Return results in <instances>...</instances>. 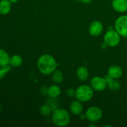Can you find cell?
<instances>
[{
    "label": "cell",
    "instance_id": "obj_1",
    "mask_svg": "<svg viewBox=\"0 0 127 127\" xmlns=\"http://www.w3.org/2000/svg\"><path fill=\"white\" fill-rule=\"evenodd\" d=\"M58 66L55 59L50 55L45 54L41 56L37 62V66L40 71L44 74L53 73Z\"/></svg>",
    "mask_w": 127,
    "mask_h": 127
},
{
    "label": "cell",
    "instance_id": "obj_2",
    "mask_svg": "<svg viewBox=\"0 0 127 127\" xmlns=\"http://www.w3.org/2000/svg\"><path fill=\"white\" fill-rule=\"evenodd\" d=\"M52 121L58 127H65L70 121V116L68 112L63 109H57L52 114Z\"/></svg>",
    "mask_w": 127,
    "mask_h": 127
},
{
    "label": "cell",
    "instance_id": "obj_3",
    "mask_svg": "<svg viewBox=\"0 0 127 127\" xmlns=\"http://www.w3.org/2000/svg\"><path fill=\"white\" fill-rule=\"evenodd\" d=\"M93 95V89L88 85L81 86L75 91V97L80 102L89 101L92 99Z\"/></svg>",
    "mask_w": 127,
    "mask_h": 127
},
{
    "label": "cell",
    "instance_id": "obj_4",
    "mask_svg": "<svg viewBox=\"0 0 127 127\" xmlns=\"http://www.w3.org/2000/svg\"><path fill=\"white\" fill-rule=\"evenodd\" d=\"M120 42V35L116 31L109 30L104 35V43L109 47H116Z\"/></svg>",
    "mask_w": 127,
    "mask_h": 127
},
{
    "label": "cell",
    "instance_id": "obj_5",
    "mask_svg": "<svg viewBox=\"0 0 127 127\" xmlns=\"http://www.w3.org/2000/svg\"><path fill=\"white\" fill-rule=\"evenodd\" d=\"M115 31L120 36L127 37V16L124 15L117 18L115 22Z\"/></svg>",
    "mask_w": 127,
    "mask_h": 127
},
{
    "label": "cell",
    "instance_id": "obj_6",
    "mask_svg": "<svg viewBox=\"0 0 127 127\" xmlns=\"http://www.w3.org/2000/svg\"><path fill=\"white\" fill-rule=\"evenodd\" d=\"M86 118L92 122H96L100 120L102 117V112L97 107H91L85 114Z\"/></svg>",
    "mask_w": 127,
    "mask_h": 127
},
{
    "label": "cell",
    "instance_id": "obj_7",
    "mask_svg": "<svg viewBox=\"0 0 127 127\" xmlns=\"http://www.w3.org/2000/svg\"><path fill=\"white\" fill-rule=\"evenodd\" d=\"M92 88L97 91H102L107 87V82L105 78L101 77H94L91 81Z\"/></svg>",
    "mask_w": 127,
    "mask_h": 127
},
{
    "label": "cell",
    "instance_id": "obj_8",
    "mask_svg": "<svg viewBox=\"0 0 127 127\" xmlns=\"http://www.w3.org/2000/svg\"><path fill=\"white\" fill-rule=\"evenodd\" d=\"M103 31V26L99 21H95L91 24L89 28V32L93 36H99Z\"/></svg>",
    "mask_w": 127,
    "mask_h": 127
},
{
    "label": "cell",
    "instance_id": "obj_9",
    "mask_svg": "<svg viewBox=\"0 0 127 127\" xmlns=\"http://www.w3.org/2000/svg\"><path fill=\"white\" fill-rule=\"evenodd\" d=\"M112 7L118 12H125L127 11V0H113Z\"/></svg>",
    "mask_w": 127,
    "mask_h": 127
},
{
    "label": "cell",
    "instance_id": "obj_10",
    "mask_svg": "<svg viewBox=\"0 0 127 127\" xmlns=\"http://www.w3.org/2000/svg\"><path fill=\"white\" fill-rule=\"evenodd\" d=\"M108 75L113 79H117L122 75V69L119 66H112L108 70Z\"/></svg>",
    "mask_w": 127,
    "mask_h": 127
},
{
    "label": "cell",
    "instance_id": "obj_11",
    "mask_svg": "<svg viewBox=\"0 0 127 127\" xmlns=\"http://www.w3.org/2000/svg\"><path fill=\"white\" fill-rule=\"evenodd\" d=\"M11 10V2L9 0H1L0 1V14H7Z\"/></svg>",
    "mask_w": 127,
    "mask_h": 127
},
{
    "label": "cell",
    "instance_id": "obj_12",
    "mask_svg": "<svg viewBox=\"0 0 127 127\" xmlns=\"http://www.w3.org/2000/svg\"><path fill=\"white\" fill-rule=\"evenodd\" d=\"M105 79L107 82V85L111 90L116 91L120 89V84L116 80V79H113L111 77L109 76V75L106 76Z\"/></svg>",
    "mask_w": 127,
    "mask_h": 127
},
{
    "label": "cell",
    "instance_id": "obj_13",
    "mask_svg": "<svg viewBox=\"0 0 127 127\" xmlns=\"http://www.w3.org/2000/svg\"><path fill=\"white\" fill-rule=\"evenodd\" d=\"M80 101H73L70 104L71 112L74 115H79L83 110V105Z\"/></svg>",
    "mask_w": 127,
    "mask_h": 127
},
{
    "label": "cell",
    "instance_id": "obj_14",
    "mask_svg": "<svg viewBox=\"0 0 127 127\" xmlns=\"http://www.w3.org/2000/svg\"><path fill=\"white\" fill-rule=\"evenodd\" d=\"M77 76L82 81L87 80L89 77V71L84 66H81L77 69Z\"/></svg>",
    "mask_w": 127,
    "mask_h": 127
},
{
    "label": "cell",
    "instance_id": "obj_15",
    "mask_svg": "<svg viewBox=\"0 0 127 127\" xmlns=\"http://www.w3.org/2000/svg\"><path fill=\"white\" fill-rule=\"evenodd\" d=\"M10 57L5 50L0 49V66H4L9 64Z\"/></svg>",
    "mask_w": 127,
    "mask_h": 127
},
{
    "label": "cell",
    "instance_id": "obj_16",
    "mask_svg": "<svg viewBox=\"0 0 127 127\" xmlns=\"http://www.w3.org/2000/svg\"><path fill=\"white\" fill-rule=\"evenodd\" d=\"M47 94L49 95V96L52 98H57L60 95L61 89L58 86L53 85L50 87L48 89V93Z\"/></svg>",
    "mask_w": 127,
    "mask_h": 127
},
{
    "label": "cell",
    "instance_id": "obj_17",
    "mask_svg": "<svg viewBox=\"0 0 127 127\" xmlns=\"http://www.w3.org/2000/svg\"><path fill=\"white\" fill-rule=\"evenodd\" d=\"M22 59L19 55H16L12 56L11 58H10L9 64H11L12 66L14 67H18L22 64Z\"/></svg>",
    "mask_w": 127,
    "mask_h": 127
},
{
    "label": "cell",
    "instance_id": "obj_18",
    "mask_svg": "<svg viewBox=\"0 0 127 127\" xmlns=\"http://www.w3.org/2000/svg\"><path fill=\"white\" fill-rule=\"evenodd\" d=\"M52 80L56 84H60L63 80V74L61 71L57 70L53 72Z\"/></svg>",
    "mask_w": 127,
    "mask_h": 127
},
{
    "label": "cell",
    "instance_id": "obj_19",
    "mask_svg": "<svg viewBox=\"0 0 127 127\" xmlns=\"http://www.w3.org/2000/svg\"><path fill=\"white\" fill-rule=\"evenodd\" d=\"M52 108L48 105H43L40 109V114L44 117H48L52 113Z\"/></svg>",
    "mask_w": 127,
    "mask_h": 127
},
{
    "label": "cell",
    "instance_id": "obj_20",
    "mask_svg": "<svg viewBox=\"0 0 127 127\" xmlns=\"http://www.w3.org/2000/svg\"><path fill=\"white\" fill-rule=\"evenodd\" d=\"M11 71V67L9 66H0V79H2L6 74Z\"/></svg>",
    "mask_w": 127,
    "mask_h": 127
},
{
    "label": "cell",
    "instance_id": "obj_21",
    "mask_svg": "<svg viewBox=\"0 0 127 127\" xmlns=\"http://www.w3.org/2000/svg\"><path fill=\"white\" fill-rule=\"evenodd\" d=\"M67 95L69 96V97H73L74 95H75V91L74 89H69L67 91Z\"/></svg>",
    "mask_w": 127,
    "mask_h": 127
},
{
    "label": "cell",
    "instance_id": "obj_22",
    "mask_svg": "<svg viewBox=\"0 0 127 127\" xmlns=\"http://www.w3.org/2000/svg\"><path fill=\"white\" fill-rule=\"evenodd\" d=\"M77 1H80V2H83V3L88 4V3H90V2L92 1V0H77Z\"/></svg>",
    "mask_w": 127,
    "mask_h": 127
},
{
    "label": "cell",
    "instance_id": "obj_23",
    "mask_svg": "<svg viewBox=\"0 0 127 127\" xmlns=\"http://www.w3.org/2000/svg\"><path fill=\"white\" fill-rule=\"evenodd\" d=\"M9 1L11 3H16V2H18L19 0H9Z\"/></svg>",
    "mask_w": 127,
    "mask_h": 127
},
{
    "label": "cell",
    "instance_id": "obj_24",
    "mask_svg": "<svg viewBox=\"0 0 127 127\" xmlns=\"http://www.w3.org/2000/svg\"><path fill=\"white\" fill-rule=\"evenodd\" d=\"M1 105H0V112H1Z\"/></svg>",
    "mask_w": 127,
    "mask_h": 127
}]
</instances>
